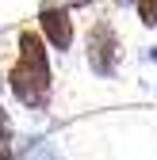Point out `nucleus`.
I'll return each instance as SVG.
<instances>
[{"mask_svg": "<svg viewBox=\"0 0 157 160\" xmlns=\"http://www.w3.org/2000/svg\"><path fill=\"white\" fill-rule=\"evenodd\" d=\"M65 4H69V8H88L92 0H65Z\"/></svg>", "mask_w": 157, "mask_h": 160, "instance_id": "423d86ee", "label": "nucleus"}, {"mask_svg": "<svg viewBox=\"0 0 157 160\" xmlns=\"http://www.w3.org/2000/svg\"><path fill=\"white\" fill-rule=\"evenodd\" d=\"M119 4H134V0H119Z\"/></svg>", "mask_w": 157, "mask_h": 160, "instance_id": "0eeeda50", "label": "nucleus"}, {"mask_svg": "<svg viewBox=\"0 0 157 160\" xmlns=\"http://www.w3.org/2000/svg\"><path fill=\"white\" fill-rule=\"evenodd\" d=\"M84 53H88V69L100 76V80H115L123 65V38L115 31V19L100 15L92 19L88 38H84Z\"/></svg>", "mask_w": 157, "mask_h": 160, "instance_id": "f03ea898", "label": "nucleus"}, {"mask_svg": "<svg viewBox=\"0 0 157 160\" xmlns=\"http://www.w3.org/2000/svg\"><path fill=\"white\" fill-rule=\"evenodd\" d=\"M0 160H15V149H12V122L4 107H0Z\"/></svg>", "mask_w": 157, "mask_h": 160, "instance_id": "20e7f679", "label": "nucleus"}, {"mask_svg": "<svg viewBox=\"0 0 157 160\" xmlns=\"http://www.w3.org/2000/svg\"><path fill=\"white\" fill-rule=\"evenodd\" d=\"M8 92L19 107L46 111L54 99V69H50V46L38 31H19L15 38V61L8 65Z\"/></svg>", "mask_w": 157, "mask_h": 160, "instance_id": "f257e3e1", "label": "nucleus"}, {"mask_svg": "<svg viewBox=\"0 0 157 160\" xmlns=\"http://www.w3.org/2000/svg\"><path fill=\"white\" fill-rule=\"evenodd\" d=\"M134 12H138L142 27H157V0H134Z\"/></svg>", "mask_w": 157, "mask_h": 160, "instance_id": "39448f33", "label": "nucleus"}, {"mask_svg": "<svg viewBox=\"0 0 157 160\" xmlns=\"http://www.w3.org/2000/svg\"><path fill=\"white\" fill-rule=\"evenodd\" d=\"M38 34H42L46 46L57 50V53L73 50L77 23H73V8L65 0H42V4H38Z\"/></svg>", "mask_w": 157, "mask_h": 160, "instance_id": "7ed1b4c3", "label": "nucleus"}]
</instances>
